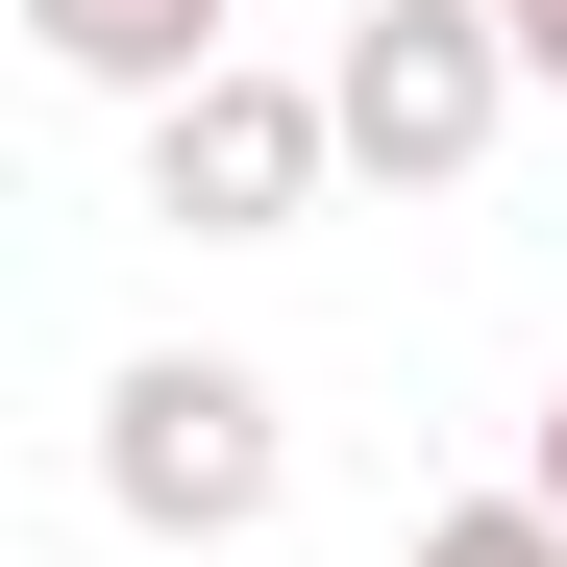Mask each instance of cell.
<instances>
[{
    "mask_svg": "<svg viewBox=\"0 0 567 567\" xmlns=\"http://www.w3.org/2000/svg\"><path fill=\"white\" fill-rule=\"evenodd\" d=\"M271 494H297V420H271V370H223V346L100 370V518H124V543H247Z\"/></svg>",
    "mask_w": 567,
    "mask_h": 567,
    "instance_id": "obj_1",
    "label": "cell"
},
{
    "mask_svg": "<svg viewBox=\"0 0 567 567\" xmlns=\"http://www.w3.org/2000/svg\"><path fill=\"white\" fill-rule=\"evenodd\" d=\"M494 25H518V74H567V0H494Z\"/></svg>",
    "mask_w": 567,
    "mask_h": 567,
    "instance_id": "obj_6",
    "label": "cell"
},
{
    "mask_svg": "<svg viewBox=\"0 0 567 567\" xmlns=\"http://www.w3.org/2000/svg\"><path fill=\"white\" fill-rule=\"evenodd\" d=\"M321 173H346V100L247 50V74H198V100L148 124V223H198V247H271V223L321 198Z\"/></svg>",
    "mask_w": 567,
    "mask_h": 567,
    "instance_id": "obj_3",
    "label": "cell"
},
{
    "mask_svg": "<svg viewBox=\"0 0 567 567\" xmlns=\"http://www.w3.org/2000/svg\"><path fill=\"white\" fill-rule=\"evenodd\" d=\"M25 50L74 74V100H198V74H247V0H25Z\"/></svg>",
    "mask_w": 567,
    "mask_h": 567,
    "instance_id": "obj_4",
    "label": "cell"
},
{
    "mask_svg": "<svg viewBox=\"0 0 567 567\" xmlns=\"http://www.w3.org/2000/svg\"><path fill=\"white\" fill-rule=\"evenodd\" d=\"M518 494H543V518H567V395H543V444H518Z\"/></svg>",
    "mask_w": 567,
    "mask_h": 567,
    "instance_id": "obj_7",
    "label": "cell"
},
{
    "mask_svg": "<svg viewBox=\"0 0 567 567\" xmlns=\"http://www.w3.org/2000/svg\"><path fill=\"white\" fill-rule=\"evenodd\" d=\"M321 100H346V173H395V198H468L494 173V124L543 100L494 0H346V50H321Z\"/></svg>",
    "mask_w": 567,
    "mask_h": 567,
    "instance_id": "obj_2",
    "label": "cell"
},
{
    "mask_svg": "<svg viewBox=\"0 0 567 567\" xmlns=\"http://www.w3.org/2000/svg\"><path fill=\"white\" fill-rule=\"evenodd\" d=\"M420 567H567V518H543V494H444V518H420Z\"/></svg>",
    "mask_w": 567,
    "mask_h": 567,
    "instance_id": "obj_5",
    "label": "cell"
}]
</instances>
